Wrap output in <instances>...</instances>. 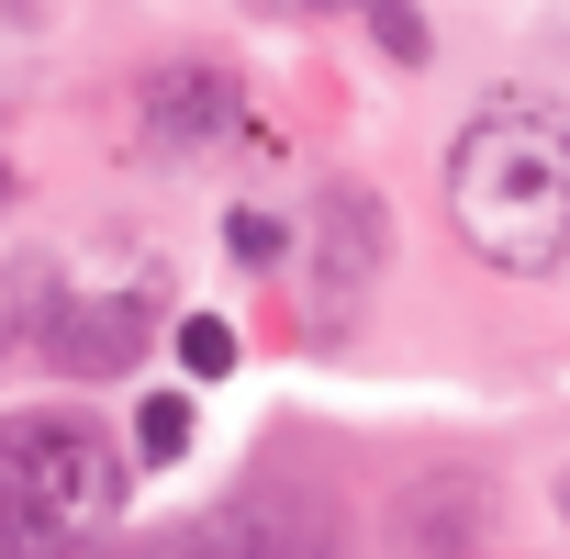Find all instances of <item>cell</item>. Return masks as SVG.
Masks as SVG:
<instances>
[{"instance_id": "obj_1", "label": "cell", "mask_w": 570, "mask_h": 559, "mask_svg": "<svg viewBox=\"0 0 570 559\" xmlns=\"http://www.w3.org/2000/svg\"><path fill=\"white\" fill-rule=\"evenodd\" d=\"M448 224L503 280L570 268V112H548V101L470 112L448 135Z\"/></svg>"}, {"instance_id": "obj_2", "label": "cell", "mask_w": 570, "mask_h": 559, "mask_svg": "<svg viewBox=\"0 0 570 559\" xmlns=\"http://www.w3.org/2000/svg\"><path fill=\"white\" fill-rule=\"evenodd\" d=\"M292 257H303V336L314 347H347L358 314H370V292L392 280V213H381V190L370 179H325L303 202Z\"/></svg>"}, {"instance_id": "obj_3", "label": "cell", "mask_w": 570, "mask_h": 559, "mask_svg": "<svg viewBox=\"0 0 570 559\" xmlns=\"http://www.w3.org/2000/svg\"><path fill=\"white\" fill-rule=\"evenodd\" d=\"M12 448H23V470H35V492L57 503V526H68V537L112 526V514H124V492H135L124 437H101L90 414H12Z\"/></svg>"}, {"instance_id": "obj_4", "label": "cell", "mask_w": 570, "mask_h": 559, "mask_svg": "<svg viewBox=\"0 0 570 559\" xmlns=\"http://www.w3.org/2000/svg\"><path fill=\"white\" fill-rule=\"evenodd\" d=\"M235 68H213V57H168V68H146V90H135V146L146 157H202L213 135H235Z\"/></svg>"}, {"instance_id": "obj_5", "label": "cell", "mask_w": 570, "mask_h": 559, "mask_svg": "<svg viewBox=\"0 0 570 559\" xmlns=\"http://www.w3.org/2000/svg\"><path fill=\"white\" fill-rule=\"evenodd\" d=\"M57 548H68V526H57V503L35 492L12 425H0V559H57Z\"/></svg>"}, {"instance_id": "obj_6", "label": "cell", "mask_w": 570, "mask_h": 559, "mask_svg": "<svg viewBox=\"0 0 570 559\" xmlns=\"http://www.w3.org/2000/svg\"><path fill=\"white\" fill-rule=\"evenodd\" d=\"M168 347H179V370H190V381H224V370H235V325H224V314H179V325H168Z\"/></svg>"}, {"instance_id": "obj_7", "label": "cell", "mask_w": 570, "mask_h": 559, "mask_svg": "<svg viewBox=\"0 0 570 559\" xmlns=\"http://www.w3.org/2000/svg\"><path fill=\"white\" fill-rule=\"evenodd\" d=\"M135 459H190V392H146L135 403Z\"/></svg>"}, {"instance_id": "obj_8", "label": "cell", "mask_w": 570, "mask_h": 559, "mask_svg": "<svg viewBox=\"0 0 570 559\" xmlns=\"http://www.w3.org/2000/svg\"><path fill=\"white\" fill-rule=\"evenodd\" d=\"M370 46H381L392 68H425V57H436V35H425L414 0H370Z\"/></svg>"}, {"instance_id": "obj_9", "label": "cell", "mask_w": 570, "mask_h": 559, "mask_svg": "<svg viewBox=\"0 0 570 559\" xmlns=\"http://www.w3.org/2000/svg\"><path fill=\"white\" fill-rule=\"evenodd\" d=\"M224 246H235L246 268H279V257H292V224H279V213H235V224H224Z\"/></svg>"}, {"instance_id": "obj_10", "label": "cell", "mask_w": 570, "mask_h": 559, "mask_svg": "<svg viewBox=\"0 0 570 559\" xmlns=\"http://www.w3.org/2000/svg\"><path fill=\"white\" fill-rule=\"evenodd\" d=\"M235 12H257V23H314V12H370V0H235Z\"/></svg>"}, {"instance_id": "obj_11", "label": "cell", "mask_w": 570, "mask_h": 559, "mask_svg": "<svg viewBox=\"0 0 570 559\" xmlns=\"http://www.w3.org/2000/svg\"><path fill=\"white\" fill-rule=\"evenodd\" d=\"M23 347V314H12V268H0V359Z\"/></svg>"}, {"instance_id": "obj_12", "label": "cell", "mask_w": 570, "mask_h": 559, "mask_svg": "<svg viewBox=\"0 0 570 559\" xmlns=\"http://www.w3.org/2000/svg\"><path fill=\"white\" fill-rule=\"evenodd\" d=\"M46 23V0H0V35H35Z\"/></svg>"}, {"instance_id": "obj_13", "label": "cell", "mask_w": 570, "mask_h": 559, "mask_svg": "<svg viewBox=\"0 0 570 559\" xmlns=\"http://www.w3.org/2000/svg\"><path fill=\"white\" fill-rule=\"evenodd\" d=\"M12 190H23V179H12V168H0V213H12Z\"/></svg>"}, {"instance_id": "obj_14", "label": "cell", "mask_w": 570, "mask_h": 559, "mask_svg": "<svg viewBox=\"0 0 570 559\" xmlns=\"http://www.w3.org/2000/svg\"><path fill=\"white\" fill-rule=\"evenodd\" d=\"M559 514H570V470H559Z\"/></svg>"}]
</instances>
